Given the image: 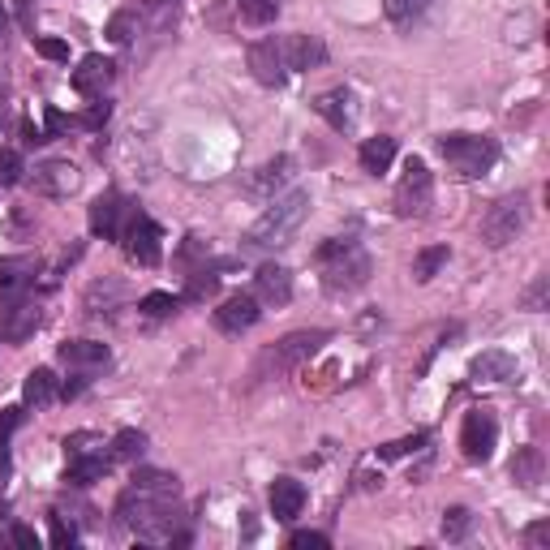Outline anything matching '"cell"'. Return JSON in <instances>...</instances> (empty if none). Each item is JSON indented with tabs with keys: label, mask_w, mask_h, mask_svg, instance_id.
<instances>
[{
	"label": "cell",
	"mask_w": 550,
	"mask_h": 550,
	"mask_svg": "<svg viewBox=\"0 0 550 550\" xmlns=\"http://www.w3.org/2000/svg\"><path fill=\"white\" fill-rule=\"evenodd\" d=\"M104 473H108V456H104V452H86V456H69L65 482L91 486V482H104Z\"/></svg>",
	"instance_id": "d4e9b609"
},
{
	"label": "cell",
	"mask_w": 550,
	"mask_h": 550,
	"mask_svg": "<svg viewBox=\"0 0 550 550\" xmlns=\"http://www.w3.org/2000/svg\"><path fill=\"white\" fill-rule=\"evenodd\" d=\"M215 288H220V280H215L211 271H198L194 280H190V293H185V297H190V301H202V297H211Z\"/></svg>",
	"instance_id": "f35d334b"
},
{
	"label": "cell",
	"mask_w": 550,
	"mask_h": 550,
	"mask_svg": "<svg viewBox=\"0 0 550 550\" xmlns=\"http://www.w3.org/2000/svg\"><path fill=\"white\" fill-rule=\"evenodd\" d=\"M13 542L26 546V550H35V546H39V533H35V529H26V525H13Z\"/></svg>",
	"instance_id": "ee69618b"
},
{
	"label": "cell",
	"mask_w": 550,
	"mask_h": 550,
	"mask_svg": "<svg viewBox=\"0 0 550 550\" xmlns=\"http://www.w3.org/2000/svg\"><path fill=\"white\" fill-rule=\"evenodd\" d=\"M99 447H104V443H99V434H69V439H65V452L69 456H86V452H99Z\"/></svg>",
	"instance_id": "74e56055"
},
{
	"label": "cell",
	"mask_w": 550,
	"mask_h": 550,
	"mask_svg": "<svg viewBox=\"0 0 550 550\" xmlns=\"http://www.w3.org/2000/svg\"><path fill=\"white\" fill-rule=\"evenodd\" d=\"M306 508V486L297 477H275L271 482V516L275 520H297Z\"/></svg>",
	"instance_id": "7402d4cb"
},
{
	"label": "cell",
	"mask_w": 550,
	"mask_h": 550,
	"mask_svg": "<svg viewBox=\"0 0 550 550\" xmlns=\"http://www.w3.org/2000/svg\"><path fill=\"white\" fill-rule=\"evenodd\" d=\"M280 56H284V69L288 74H310L327 61V43L318 35H284L280 39Z\"/></svg>",
	"instance_id": "8fae6325"
},
{
	"label": "cell",
	"mask_w": 550,
	"mask_h": 550,
	"mask_svg": "<svg viewBox=\"0 0 550 550\" xmlns=\"http://www.w3.org/2000/svg\"><path fill=\"white\" fill-rule=\"evenodd\" d=\"M142 452H147V434L142 430H121L112 439V456L117 460H142Z\"/></svg>",
	"instance_id": "4dcf8cb0"
},
{
	"label": "cell",
	"mask_w": 550,
	"mask_h": 550,
	"mask_svg": "<svg viewBox=\"0 0 550 550\" xmlns=\"http://www.w3.org/2000/svg\"><path fill=\"white\" fill-rule=\"evenodd\" d=\"M331 340V331H288L284 340H275L271 349L258 357V379H284V374H293L297 366H306V361L323 349Z\"/></svg>",
	"instance_id": "277c9868"
},
{
	"label": "cell",
	"mask_w": 550,
	"mask_h": 550,
	"mask_svg": "<svg viewBox=\"0 0 550 550\" xmlns=\"http://www.w3.org/2000/svg\"><path fill=\"white\" fill-rule=\"evenodd\" d=\"M512 477L520 486H542V477H546V456H542V447H516V456H512Z\"/></svg>",
	"instance_id": "cb8c5ba5"
},
{
	"label": "cell",
	"mask_w": 550,
	"mask_h": 550,
	"mask_svg": "<svg viewBox=\"0 0 550 550\" xmlns=\"http://www.w3.org/2000/svg\"><path fill=\"white\" fill-rule=\"evenodd\" d=\"M293 172H297V159H293V155H275V159H267V164L254 172L245 190H250L254 198H271L275 190H280V185L293 181Z\"/></svg>",
	"instance_id": "ac0fdd59"
},
{
	"label": "cell",
	"mask_w": 550,
	"mask_h": 550,
	"mask_svg": "<svg viewBox=\"0 0 550 550\" xmlns=\"http://www.w3.org/2000/svg\"><path fill=\"white\" fill-rule=\"evenodd\" d=\"M26 267H31V263H0V271H26ZM5 284L18 288V275H5Z\"/></svg>",
	"instance_id": "7dc6e473"
},
{
	"label": "cell",
	"mask_w": 550,
	"mask_h": 550,
	"mask_svg": "<svg viewBox=\"0 0 550 550\" xmlns=\"http://www.w3.org/2000/svg\"><path fill=\"white\" fill-rule=\"evenodd\" d=\"M129 211V202L121 194H104L91 202V233L104 237V241H117L125 228H121V215Z\"/></svg>",
	"instance_id": "e0dca14e"
},
{
	"label": "cell",
	"mask_w": 550,
	"mask_h": 550,
	"mask_svg": "<svg viewBox=\"0 0 550 550\" xmlns=\"http://www.w3.org/2000/svg\"><path fill=\"white\" fill-rule=\"evenodd\" d=\"M288 546H293V550H327L331 538H327V533H314V529H301V533L288 538Z\"/></svg>",
	"instance_id": "d590c367"
},
{
	"label": "cell",
	"mask_w": 550,
	"mask_h": 550,
	"mask_svg": "<svg viewBox=\"0 0 550 550\" xmlns=\"http://www.w3.org/2000/svg\"><path fill=\"white\" fill-rule=\"evenodd\" d=\"M125 254L129 263L138 267H155L159 258H164V233H159V224L147 220V215H129V228H125Z\"/></svg>",
	"instance_id": "ba28073f"
},
{
	"label": "cell",
	"mask_w": 550,
	"mask_h": 550,
	"mask_svg": "<svg viewBox=\"0 0 550 550\" xmlns=\"http://www.w3.org/2000/svg\"><path fill=\"white\" fill-rule=\"evenodd\" d=\"M134 35H138V13H134V9L112 13V22H108V39H112V43H129Z\"/></svg>",
	"instance_id": "1f68e13d"
},
{
	"label": "cell",
	"mask_w": 550,
	"mask_h": 550,
	"mask_svg": "<svg viewBox=\"0 0 550 550\" xmlns=\"http://www.w3.org/2000/svg\"><path fill=\"white\" fill-rule=\"evenodd\" d=\"M439 151L456 177H482L499 164V142L486 134H447L439 138Z\"/></svg>",
	"instance_id": "5b68a950"
},
{
	"label": "cell",
	"mask_w": 550,
	"mask_h": 550,
	"mask_svg": "<svg viewBox=\"0 0 550 550\" xmlns=\"http://www.w3.org/2000/svg\"><path fill=\"white\" fill-rule=\"evenodd\" d=\"M35 52L43 56V61H69V43L65 39H35Z\"/></svg>",
	"instance_id": "8d00e7d4"
},
{
	"label": "cell",
	"mask_w": 550,
	"mask_h": 550,
	"mask_svg": "<svg viewBox=\"0 0 550 550\" xmlns=\"http://www.w3.org/2000/svg\"><path fill=\"white\" fill-rule=\"evenodd\" d=\"M542 301H546V280H538V284H533V288H529L525 306H529V310H542Z\"/></svg>",
	"instance_id": "bcb514c9"
},
{
	"label": "cell",
	"mask_w": 550,
	"mask_h": 550,
	"mask_svg": "<svg viewBox=\"0 0 550 550\" xmlns=\"http://www.w3.org/2000/svg\"><path fill=\"white\" fill-rule=\"evenodd\" d=\"M439 529H443V538H447V542H465V538H469V529H473V512H469V508H447Z\"/></svg>",
	"instance_id": "f1b7e54d"
},
{
	"label": "cell",
	"mask_w": 550,
	"mask_h": 550,
	"mask_svg": "<svg viewBox=\"0 0 550 550\" xmlns=\"http://www.w3.org/2000/svg\"><path fill=\"white\" fill-rule=\"evenodd\" d=\"M5 31H9V13H5V5H0V39H5Z\"/></svg>",
	"instance_id": "c3c4849f"
},
{
	"label": "cell",
	"mask_w": 550,
	"mask_h": 550,
	"mask_svg": "<svg viewBox=\"0 0 550 550\" xmlns=\"http://www.w3.org/2000/svg\"><path fill=\"white\" fill-rule=\"evenodd\" d=\"M237 9L250 26H271L275 13H280V0H237Z\"/></svg>",
	"instance_id": "f546056e"
},
{
	"label": "cell",
	"mask_w": 550,
	"mask_h": 550,
	"mask_svg": "<svg viewBox=\"0 0 550 550\" xmlns=\"http://www.w3.org/2000/svg\"><path fill=\"white\" fill-rule=\"evenodd\" d=\"M430 198H434L430 168L422 164V159H409V164H404V177L396 185V194H392L396 215H400V220H417V215L430 211Z\"/></svg>",
	"instance_id": "52a82bcc"
},
{
	"label": "cell",
	"mask_w": 550,
	"mask_h": 550,
	"mask_svg": "<svg viewBox=\"0 0 550 550\" xmlns=\"http://www.w3.org/2000/svg\"><path fill=\"white\" fill-rule=\"evenodd\" d=\"M250 74L263 82V86H284L288 69H284V56H280V39H258V43H250Z\"/></svg>",
	"instance_id": "2e32d148"
},
{
	"label": "cell",
	"mask_w": 550,
	"mask_h": 550,
	"mask_svg": "<svg viewBox=\"0 0 550 550\" xmlns=\"http://www.w3.org/2000/svg\"><path fill=\"white\" fill-rule=\"evenodd\" d=\"M22 422V409H5V417H0V443L9 439V430Z\"/></svg>",
	"instance_id": "f6af8a7d"
},
{
	"label": "cell",
	"mask_w": 550,
	"mask_h": 550,
	"mask_svg": "<svg viewBox=\"0 0 550 550\" xmlns=\"http://www.w3.org/2000/svg\"><path fill=\"white\" fill-rule=\"evenodd\" d=\"M306 215H310V190H288L250 224L245 245H250V250H280V245H288L297 237V228L306 224Z\"/></svg>",
	"instance_id": "7a4b0ae2"
},
{
	"label": "cell",
	"mask_w": 550,
	"mask_h": 550,
	"mask_svg": "<svg viewBox=\"0 0 550 550\" xmlns=\"http://www.w3.org/2000/svg\"><path fill=\"white\" fill-rule=\"evenodd\" d=\"M525 228H529V198H525V194L499 198L495 207L482 215V241L495 245V250H503L508 241H516L520 233H525Z\"/></svg>",
	"instance_id": "8992f818"
},
{
	"label": "cell",
	"mask_w": 550,
	"mask_h": 550,
	"mask_svg": "<svg viewBox=\"0 0 550 550\" xmlns=\"http://www.w3.org/2000/svg\"><path fill=\"white\" fill-rule=\"evenodd\" d=\"M56 357H61V366H69L74 374H86V379L112 361L108 344H99V340H65L61 349H56Z\"/></svg>",
	"instance_id": "7c38bea8"
},
{
	"label": "cell",
	"mask_w": 550,
	"mask_h": 550,
	"mask_svg": "<svg viewBox=\"0 0 550 550\" xmlns=\"http://www.w3.org/2000/svg\"><path fill=\"white\" fill-rule=\"evenodd\" d=\"M112 78H117V65H112L108 56L91 52V56H82V65L74 69V91L86 95V99H99V95L108 91Z\"/></svg>",
	"instance_id": "9a60e30c"
},
{
	"label": "cell",
	"mask_w": 550,
	"mask_h": 550,
	"mask_svg": "<svg viewBox=\"0 0 550 550\" xmlns=\"http://www.w3.org/2000/svg\"><path fill=\"white\" fill-rule=\"evenodd\" d=\"M525 542H529L533 550H542V546L550 542V520H538V525H529V529H525Z\"/></svg>",
	"instance_id": "b9f144b4"
},
{
	"label": "cell",
	"mask_w": 550,
	"mask_h": 550,
	"mask_svg": "<svg viewBox=\"0 0 550 550\" xmlns=\"http://www.w3.org/2000/svg\"><path fill=\"white\" fill-rule=\"evenodd\" d=\"M258 297L254 293H237V297H228L220 310H215V327L224 331V336H241V331H250L258 323Z\"/></svg>",
	"instance_id": "5bb4252c"
},
{
	"label": "cell",
	"mask_w": 550,
	"mask_h": 550,
	"mask_svg": "<svg viewBox=\"0 0 550 550\" xmlns=\"http://www.w3.org/2000/svg\"><path fill=\"white\" fill-rule=\"evenodd\" d=\"M177 306H181V301L172 297V293H147V297L138 301V310L147 314V318H168V314H177Z\"/></svg>",
	"instance_id": "d6a6232c"
},
{
	"label": "cell",
	"mask_w": 550,
	"mask_h": 550,
	"mask_svg": "<svg viewBox=\"0 0 550 550\" xmlns=\"http://www.w3.org/2000/svg\"><path fill=\"white\" fill-rule=\"evenodd\" d=\"M357 99L349 91H327V95H318L314 99V112L323 117L331 129H340V134H349V129L357 125Z\"/></svg>",
	"instance_id": "44dd1931"
},
{
	"label": "cell",
	"mask_w": 550,
	"mask_h": 550,
	"mask_svg": "<svg viewBox=\"0 0 550 550\" xmlns=\"http://www.w3.org/2000/svg\"><path fill=\"white\" fill-rule=\"evenodd\" d=\"M426 447V434H409V439H396V443H383L379 447V460H400L409 452H422Z\"/></svg>",
	"instance_id": "836d02e7"
},
{
	"label": "cell",
	"mask_w": 550,
	"mask_h": 550,
	"mask_svg": "<svg viewBox=\"0 0 550 550\" xmlns=\"http://www.w3.org/2000/svg\"><path fill=\"white\" fill-rule=\"evenodd\" d=\"M39 323H43V310L35 306V301H18V306H9L5 318H0V336H5L9 344H22V340L35 336Z\"/></svg>",
	"instance_id": "d6986e66"
},
{
	"label": "cell",
	"mask_w": 550,
	"mask_h": 550,
	"mask_svg": "<svg viewBox=\"0 0 550 550\" xmlns=\"http://www.w3.org/2000/svg\"><path fill=\"white\" fill-rule=\"evenodd\" d=\"M254 297H258V306H288V301H293V271L280 267V263L258 267Z\"/></svg>",
	"instance_id": "4fadbf2b"
},
{
	"label": "cell",
	"mask_w": 550,
	"mask_h": 550,
	"mask_svg": "<svg viewBox=\"0 0 550 550\" xmlns=\"http://www.w3.org/2000/svg\"><path fill=\"white\" fill-rule=\"evenodd\" d=\"M22 155L13 147H0V185H18L22 181Z\"/></svg>",
	"instance_id": "e575fe53"
},
{
	"label": "cell",
	"mask_w": 550,
	"mask_h": 550,
	"mask_svg": "<svg viewBox=\"0 0 550 550\" xmlns=\"http://www.w3.org/2000/svg\"><path fill=\"white\" fill-rule=\"evenodd\" d=\"M48 520H52V546H74V542H78V533H74V525H65V520H61V516H56V512H52Z\"/></svg>",
	"instance_id": "ab89813d"
},
{
	"label": "cell",
	"mask_w": 550,
	"mask_h": 550,
	"mask_svg": "<svg viewBox=\"0 0 550 550\" xmlns=\"http://www.w3.org/2000/svg\"><path fill=\"white\" fill-rule=\"evenodd\" d=\"M469 379L473 383H508L516 379V357L503 349H486L469 361Z\"/></svg>",
	"instance_id": "ffe728a7"
},
{
	"label": "cell",
	"mask_w": 550,
	"mask_h": 550,
	"mask_svg": "<svg viewBox=\"0 0 550 550\" xmlns=\"http://www.w3.org/2000/svg\"><path fill=\"white\" fill-rule=\"evenodd\" d=\"M18 5V22H22V31H35V0H13Z\"/></svg>",
	"instance_id": "7bdbcfd3"
},
{
	"label": "cell",
	"mask_w": 550,
	"mask_h": 550,
	"mask_svg": "<svg viewBox=\"0 0 550 550\" xmlns=\"http://www.w3.org/2000/svg\"><path fill=\"white\" fill-rule=\"evenodd\" d=\"M31 185L43 198H69L82 185V172H78V164H69V159H48V164H39L31 172Z\"/></svg>",
	"instance_id": "30bf717a"
},
{
	"label": "cell",
	"mask_w": 550,
	"mask_h": 550,
	"mask_svg": "<svg viewBox=\"0 0 550 550\" xmlns=\"http://www.w3.org/2000/svg\"><path fill=\"white\" fill-rule=\"evenodd\" d=\"M22 400L26 404H35V409H43V404H52L56 400V374L48 366H39L26 374V383H22Z\"/></svg>",
	"instance_id": "484cf974"
},
{
	"label": "cell",
	"mask_w": 550,
	"mask_h": 550,
	"mask_svg": "<svg viewBox=\"0 0 550 550\" xmlns=\"http://www.w3.org/2000/svg\"><path fill=\"white\" fill-rule=\"evenodd\" d=\"M318 267H323V293H331V297L357 293V288L370 280V271H374L370 254L361 250L357 241H349V237L327 241L323 250H318Z\"/></svg>",
	"instance_id": "3957f363"
},
{
	"label": "cell",
	"mask_w": 550,
	"mask_h": 550,
	"mask_svg": "<svg viewBox=\"0 0 550 550\" xmlns=\"http://www.w3.org/2000/svg\"><path fill=\"white\" fill-rule=\"evenodd\" d=\"M447 258H452L447 245H430V250H422V254L413 258V280L417 284H430L434 275H439V267H447Z\"/></svg>",
	"instance_id": "83f0119b"
},
{
	"label": "cell",
	"mask_w": 550,
	"mask_h": 550,
	"mask_svg": "<svg viewBox=\"0 0 550 550\" xmlns=\"http://www.w3.org/2000/svg\"><path fill=\"white\" fill-rule=\"evenodd\" d=\"M430 5L434 0H383V13L387 18H392L396 26H404V31H409V26H417L430 13Z\"/></svg>",
	"instance_id": "4316f807"
},
{
	"label": "cell",
	"mask_w": 550,
	"mask_h": 550,
	"mask_svg": "<svg viewBox=\"0 0 550 550\" xmlns=\"http://www.w3.org/2000/svg\"><path fill=\"white\" fill-rule=\"evenodd\" d=\"M108 99H104V104H99V99H95V104L91 108H86V117H78V125H86V129H99V125H104L108 121Z\"/></svg>",
	"instance_id": "60d3db41"
},
{
	"label": "cell",
	"mask_w": 550,
	"mask_h": 550,
	"mask_svg": "<svg viewBox=\"0 0 550 550\" xmlns=\"http://www.w3.org/2000/svg\"><path fill=\"white\" fill-rule=\"evenodd\" d=\"M177 499H181L177 477L159 473V469H142V473H134V482H129L125 495L117 499V516L142 542L164 546V542H172V529H177V516H181Z\"/></svg>",
	"instance_id": "6da1fadb"
},
{
	"label": "cell",
	"mask_w": 550,
	"mask_h": 550,
	"mask_svg": "<svg viewBox=\"0 0 550 550\" xmlns=\"http://www.w3.org/2000/svg\"><path fill=\"white\" fill-rule=\"evenodd\" d=\"M499 443V422L490 409H473L465 413V426H460V452L469 460H490Z\"/></svg>",
	"instance_id": "9c48e42d"
},
{
	"label": "cell",
	"mask_w": 550,
	"mask_h": 550,
	"mask_svg": "<svg viewBox=\"0 0 550 550\" xmlns=\"http://www.w3.org/2000/svg\"><path fill=\"white\" fill-rule=\"evenodd\" d=\"M357 159H361V172L383 177V172L392 168V159H396V138H387V134L366 138V142H361V151H357Z\"/></svg>",
	"instance_id": "603a6c76"
}]
</instances>
